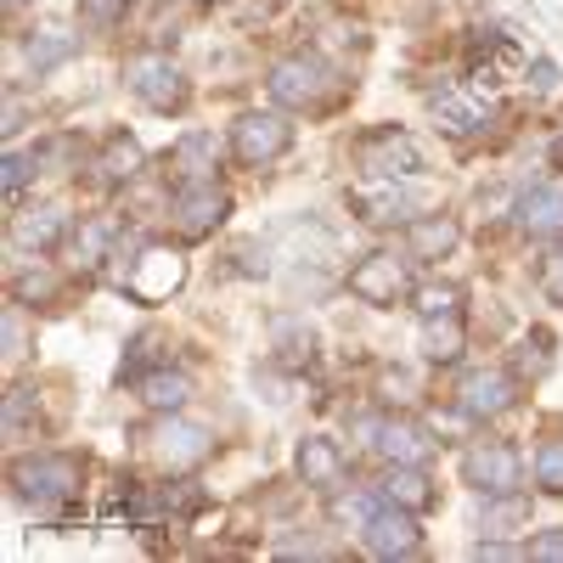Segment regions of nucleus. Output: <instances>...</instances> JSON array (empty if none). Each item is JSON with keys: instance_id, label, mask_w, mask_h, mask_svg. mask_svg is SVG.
Returning a JSON list of instances; mask_svg holds the SVG:
<instances>
[{"instance_id": "obj_1", "label": "nucleus", "mask_w": 563, "mask_h": 563, "mask_svg": "<svg viewBox=\"0 0 563 563\" xmlns=\"http://www.w3.org/2000/svg\"><path fill=\"white\" fill-rule=\"evenodd\" d=\"M265 90L282 102V108H305V113H321V108H333L339 102V90L344 79L333 74V63L316 57V52H294V57H282L271 63L265 74Z\"/></svg>"}, {"instance_id": "obj_16", "label": "nucleus", "mask_w": 563, "mask_h": 563, "mask_svg": "<svg viewBox=\"0 0 563 563\" xmlns=\"http://www.w3.org/2000/svg\"><path fill=\"white\" fill-rule=\"evenodd\" d=\"M434 119L445 135H479V130H490L496 108L479 90H434Z\"/></svg>"}, {"instance_id": "obj_17", "label": "nucleus", "mask_w": 563, "mask_h": 563, "mask_svg": "<svg viewBox=\"0 0 563 563\" xmlns=\"http://www.w3.org/2000/svg\"><path fill=\"white\" fill-rule=\"evenodd\" d=\"M153 451H158V462L169 467V474H180V467H198L209 451H214V440H209V429H198V422H164L158 429V440H153Z\"/></svg>"}, {"instance_id": "obj_35", "label": "nucleus", "mask_w": 563, "mask_h": 563, "mask_svg": "<svg viewBox=\"0 0 563 563\" xmlns=\"http://www.w3.org/2000/svg\"><path fill=\"white\" fill-rule=\"evenodd\" d=\"M79 18H85L90 29H113V23L124 18V0H79Z\"/></svg>"}, {"instance_id": "obj_5", "label": "nucleus", "mask_w": 563, "mask_h": 563, "mask_svg": "<svg viewBox=\"0 0 563 563\" xmlns=\"http://www.w3.org/2000/svg\"><path fill=\"white\" fill-rule=\"evenodd\" d=\"M225 214H231V198H225V186H214V180H180L175 198H169V220H175V231L186 243L220 231Z\"/></svg>"}, {"instance_id": "obj_7", "label": "nucleus", "mask_w": 563, "mask_h": 563, "mask_svg": "<svg viewBox=\"0 0 563 563\" xmlns=\"http://www.w3.org/2000/svg\"><path fill=\"white\" fill-rule=\"evenodd\" d=\"M180 282H186V254L164 249V243H147L135 254L130 276H124V294L141 299V305H164L169 294H180Z\"/></svg>"}, {"instance_id": "obj_18", "label": "nucleus", "mask_w": 563, "mask_h": 563, "mask_svg": "<svg viewBox=\"0 0 563 563\" xmlns=\"http://www.w3.org/2000/svg\"><path fill=\"white\" fill-rule=\"evenodd\" d=\"M512 220L530 238H563V186H530V192H519Z\"/></svg>"}, {"instance_id": "obj_9", "label": "nucleus", "mask_w": 563, "mask_h": 563, "mask_svg": "<svg viewBox=\"0 0 563 563\" xmlns=\"http://www.w3.org/2000/svg\"><path fill=\"white\" fill-rule=\"evenodd\" d=\"M462 479L474 485L479 496H507V490H519L525 462H519V451H512L507 440H479L474 451H462Z\"/></svg>"}, {"instance_id": "obj_39", "label": "nucleus", "mask_w": 563, "mask_h": 563, "mask_svg": "<svg viewBox=\"0 0 563 563\" xmlns=\"http://www.w3.org/2000/svg\"><path fill=\"white\" fill-rule=\"evenodd\" d=\"M333 512H339V519H355V525H366L372 512H378V501H372V496H350V501H339Z\"/></svg>"}, {"instance_id": "obj_25", "label": "nucleus", "mask_w": 563, "mask_h": 563, "mask_svg": "<svg viewBox=\"0 0 563 563\" xmlns=\"http://www.w3.org/2000/svg\"><path fill=\"white\" fill-rule=\"evenodd\" d=\"M97 175H102L108 186H124V180H135V175H141V141H135V135H124V130H113V135L102 141Z\"/></svg>"}, {"instance_id": "obj_12", "label": "nucleus", "mask_w": 563, "mask_h": 563, "mask_svg": "<svg viewBox=\"0 0 563 563\" xmlns=\"http://www.w3.org/2000/svg\"><path fill=\"white\" fill-rule=\"evenodd\" d=\"M366 434H372V451L400 467H429V456L440 445L417 417H378V422H366Z\"/></svg>"}, {"instance_id": "obj_32", "label": "nucleus", "mask_w": 563, "mask_h": 563, "mask_svg": "<svg viewBox=\"0 0 563 563\" xmlns=\"http://www.w3.org/2000/svg\"><path fill=\"white\" fill-rule=\"evenodd\" d=\"M547 366H552V333H547V327H530V339L519 344V372L541 378Z\"/></svg>"}, {"instance_id": "obj_21", "label": "nucleus", "mask_w": 563, "mask_h": 563, "mask_svg": "<svg viewBox=\"0 0 563 563\" xmlns=\"http://www.w3.org/2000/svg\"><path fill=\"white\" fill-rule=\"evenodd\" d=\"M378 490H384V501H395V507H406V512H429V507L440 501L434 479L422 474V467H400V462H389V479H384Z\"/></svg>"}, {"instance_id": "obj_41", "label": "nucleus", "mask_w": 563, "mask_h": 563, "mask_svg": "<svg viewBox=\"0 0 563 563\" xmlns=\"http://www.w3.org/2000/svg\"><path fill=\"white\" fill-rule=\"evenodd\" d=\"M530 74H536V90H552V85H558V68H552V63H536Z\"/></svg>"}, {"instance_id": "obj_31", "label": "nucleus", "mask_w": 563, "mask_h": 563, "mask_svg": "<svg viewBox=\"0 0 563 563\" xmlns=\"http://www.w3.org/2000/svg\"><path fill=\"white\" fill-rule=\"evenodd\" d=\"M536 485L547 496H563V434L541 440V451H536Z\"/></svg>"}, {"instance_id": "obj_22", "label": "nucleus", "mask_w": 563, "mask_h": 563, "mask_svg": "<svg viewBox=\"0 0 563 563\" xmlns=\"http://www.w3.org/2000/svg\"><path fill=\"white\" fill-rule=\"evenodd\" d=\"M175 175L180 180H214V169H220V141L209 135V130H192V135H180V147H175Z\"/></svg>"}, {"instance_id": "obj_11", "label": "nucleus", "mask_w": 563, "mask_h": 563, "mask_svg": "<svg viewBox=\"0 0 563 563\" xmlns=\"http://www.w3.org/2000/svg\"><path fill=\"white\" fill-rule=\"evenodd\" d=\"M361 541H366L372 558H384V563H395V558H417V552H422L417 512H406V507H395V501H378V512H372V519L361 525Z\"/></svg>"}, {"instance_id": "obj_13", "label": "nucleus", "mask_w": 563, "mask_h": 563, "mask_svg": "<svg viewBox=\"0 0 563 563\" xmlns=\"http://www.w3.org/2000/svg\"><path fill=\"white\" fill-rule=\"evenodd\" d=\"M525 74V52L512 45L507 34H479L474 40V63H467V90L479 97H496L501 85H512Z\"/></svg>"}, {"instance_id": "obj_30", "label": "nucleus", "mask_w": 563, "mask_h": 563, "mask_svg": "<svg viewBox=\"0 0 563 563\" xmlns=\"http://www.w3.org/2000/svg\"><path fill=\"white\" fill-rule=\"evenodd\" d=\"M417 316L434 321V316H462V288L456 282H429V288H417Z\"/></svg>"}, {"instance_id": "obj_42", "label": "nucleus", "mask_w": 563, "mask_h": 563, "mask_svg": "<svg viewBox=\"0 0 563 563\" xmlns=\"http://www.w3.org/2000/svg\"><path fill=\"white\" fill-rule=\"evenodd\" d=\"M552 164H558V169H563V130H558V135H552Z\"/></svg>"}, {"instance_id": "obj_33", "label": "nucleus", "mask_w": 563, "mask_h": 563, "mask_svg": "<svg viewBox=\"0 0 563 563\" xmlns=\"http://www.w3.org/2000/svg\"><path fill=\"white\" fill-rule=\"evenodd\" d=\"M34 169H40V153H7V169H0V186H7V198L23 192Z\"/></svg>"}, {"instance_id": "obj_23", "label": "nucleus", "mask_w": 563, "mask_h": 563, "mask_svg": "<svg viewBox=\"0 0 563 563\" xmlns=\"http://www.w3.org/2000/svg\"><path fill=\"white\" fill-rule=\"evenodd\" d=\"M135 389H141V400H147L153 411H164V417L192 400V378H186V372H169V366L147 372V378H135Z\"/></svg>"}, {"instance_id": "obj_36", "label": "nucleus", "mask_w": 563, "mask_h": 563, "mask_svg": "<svg viewBox=\"0 0 563 563\" xmlns=\"http://www.w3.org/2000/svg\"><path fill=\"white\" fill-rule=\"evenodd\" d=\"M541 294H547L552 305H563V243L541 260Z\"/></svg>"}, {"instance_id": "obj_37", "label": "nucleus", "mask_w": 563, "mask_h": 563, "mask_svg": "<svg viewBox=\"0 0 563 563\" xmlns=\"http://www.w3.org/2000/svg\"><path fill=\"white\" fill-rule=\"evenodd\" d=\"M525 558H541V563H563V530H541V536H530Z\"/></svg>"}, {"instance_id": "obj_38", "label": "nucleus", "mask_w": 563, "mask_h": 563, "mask_svg": "<svg viewBox=\"0 0 563 563\" xmlns=\"http://www.w3.org/2000/svg\"><path fill=\"white\" fill-rule=\"evenodd\" d=\"M23 355H29V350H23V316H18V305H12V310H7V361L18 366Z\"/></svg>"}, {"instance_id": "obj_29", "label": "nucleus", "mask_w": 563, "mask_h": 563, "mask_svg": "<svg viewBox=\"0 0 563 563\" xmlns=\"http://www.w3.org/2000/svg\"><path fill=\"white\" fill-rule=\"evenodd\" d=\"M422 355H429L434 366L456 361V355H462V316H434V321H422Z\"/></svg>"}, {"instance_id": "obj_10", "label": "nucleus", "mask_w": 563, "mask_h": 563, "mask_svg": "<svg viewBox=\"0 0 563 563\" xmlns=\"http://www.w3.org/2000/svg\"><path fill=\"white\" fill-rule=\"evenodd\" d=\"M355 164L366 175H417L422 169V147L411 130H395V124H378L355 141Z\"/></svg>"}, {"instance_id": "obj_4", "label": "nucleus", "mask_w": 563, "mask_h": 563, "mask_svg": "<svg viewBox=\"0 0 563 563\" xmlns=\"http://www.w3.org/2000/svg\"><path fill=\"white\" fill-rule=\"evenodd\" d=\"M124 85H130L147 108H158V113H180L186 97H192L186 74H180L164 52H141V57H130V63H124Z\"/></svg>"}, {"instance_id": "obj_3", "label": "nucleus", "mask_w": 563, "mask_h": 563, "mask_svg": "<svg viewBox=\"0 0 563 563\" xmlns=\"http://www.w3.org/2000/svg\"><path fill=\"white\" fill-rule=\"evenodd\" d=\"M79 490V462L74 456H57V451H45V456H23L12 467V496L29 501V507H52L63 496Z\"/></svg>"}, {"instance_id": "obj_2", "label": "nucleus", "mask_w": 563, "mask_h": 563, "mask_svg": "<svg viewBox=\"0 0 563 563\" xmlns=\"http://www.w3.org/2000/svg\"><path fill=\"white\" fill-rule=\"evenodd\" d=\"M422 209V192L411 186V175H366L361 186H350V214L366 225H411Z\"/></svg>"}, {"instance_id": "obj_24", "label": "nucleus", "mask_w": 563, "mask_h": 563, "mask_svg": "<svg viewBox=\"0 0 563 563\" xmlns=\"http://www.w3.org/2000/svg\"><path fill=\"white\" fill-rule=\"evenodd\" d=\"M525 525H530V496H525V490L485 496V512H479V530H485V536H519Z\"/></svg>"}, {"instance_id": "obj_26", "label": "nucleus", "mask_w": 563, "mask_h": 563, "mask_svg": "<svg viewBox=\"0 0 563 563\" xmlns=\"http://www.w3.org/2000/svg\"><path fill=\"white\" fill-rule=\"evenodd\" d=\"M74 45H79V40H74L63 23H45V29H34V34H29V68H34V74H52V68H63V63L74 57Z\"/></svg>"}, {"instance_id": "obj_15", "label": "nucleus", "mask_w": 563, "mask_h": 563, "mask_svg": "<svg viewBox=\"0 0 563 563\" xmlns=\"http://www.w3.org/2000/svg\"><path fill=\"white\" fill-rule=\"evenodd\" d=\"M299 479H305L310 490H321V496L344 490L350 462H344L339 440H327V434H305V440H299Z\"/></svg>"}, {"instance_id": "obj_8", "label": "nucleus", "mask_w": 563, "mask_h": 563, "mask_svg": "<svg viewBox=\"0 0 563 563\" xmlns=\"http://www.w3.org/2000/svg\"><path fill=\"white\" fill-rule=\"evenodd\" d=\"M350 294L361 299V305H400V299H411L417 288H411V260H400V254H366L355 271H350Z\"/></svg>"}, {"instance_id": "obj_27", "label": "nucleus", "mask_w": 563, "mask_h": 563, "mask_svg": "<svg viewBox=\"0 0 563 563\" xmlns=\"http://www.w3.org/2000/svg\"><path fill=\"white\" fill-rule=\"evenodd\" d=\"M113 243H119V220H85V225L74 231V260H79L85 271H97Z\"/></svg>"}, {"instance_id": "obj_14", "label": "nucleus", "mask_w": 563, "mask_h": 563, "mask_svg": "<svg viewBox=\"0 0 563 563\" xmlns=\"http://www.w3.org/2000/svg\"><path fill=\"white\" fill-rule=\"evenodd\" d=\"M456 406H462V417L490 422V417H501V411L519 406V378H512V372H496V366L467 372L462 389H456Z\"/></svg>"}, {"instance_id": "obj_28", "label": "nucleus", "mask_w": 563, "mask_h": 563, "mask_svg": "<svg viewBox=\"0 0 563 563\" xmlns=\"http://www.w3.org/2000/svg\"><path fill=\"white\" fill-rule=\"evenodd\" d=\"M271 333H276V361L305 366V361L316 355V333H310L299 316H276V321H271Z\"/></svg>"}, {"instance_id": "obj_34", "label": "nucleus", "mask_w": 563, "mask_h": 563, "mask_svg": "<svg viewBox=\"0 0 563 563\" xmlns=\"http://www.w3.org/2000/svg\"><path fill=\"white\" fill-rule=\"evenodd\" d=\"M18 299H57V276L34 265V271H18Z\"/></svg>"}, {"instance_id": "obj_6", "label": "nucleus", "mask_w": 563, "mask_h": 563, "mask_svg": "<svg viewBox=\"0 0 563 563\" xmlns=\"http://www.w3.org/2000/svg\"><path fill=\"white\" fill-rule=\"evenodd\" d=\"M288 147H294V124L282 113H243L231 124V153H238L243 169H271Z\"/></svg>"}, {"instance_id": "obj_43", "label": "nucleus", "mask_w": 563, "mask_h": 563, "mask_svg": "<svg viewBox=\"0 0 563 563\" xmlns=\"http://www.w3.org/2000/svg\"><path fill=\"white\" fill-rule=\"evenodd\" d=\"M7 7H23V0H7Z\"/></svg>"}, {"instance_id": "obj_19", "label": "nucleus", "mask_w": 563, "mask_h": 563, "mask_svg": "<svg viewBox=\"0 0 563 563\" xmlns=\"http://www.w3.org/2000/svg\"><path fill=\"white\" fill-rule=\"evenodd\" d=\"M68 231H74V225H68V214L45 203V209H29V214H18V220H12V243H18V249H29V254H52V249H63Z\"/></svg>"}, {"instance_id": "obj_20", "label": "nucleus", "mask_w": 563, "mask_h": 563, "mask_svg": "<svg viewBox=\"0 0 563 563\" xmlns=\"http://www.w3.org/2000/svg\"><path fill=\"white\" fill-rule=\"evenodd\" d=\"M456 243H462V225H456L451 214H417V220L406 225L411 260H451Z\"/></svg>"}, {"instance_id": "obj_40", "label": "nucleus", "mask_w": 563, "mask_h": 563, "mask_svg": "<svg viewBox=\"0 0 563 563\" xmlns=\"http://www.w3.org/2000/svg\"><path fill=\"white\" fill-rule=\"evenodd\" d=\"M0 130H7V135H18V130H23V102H18V97L7 102V124H0Z\"/></svg>"}]
</instances>
